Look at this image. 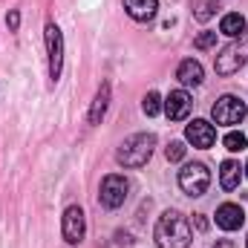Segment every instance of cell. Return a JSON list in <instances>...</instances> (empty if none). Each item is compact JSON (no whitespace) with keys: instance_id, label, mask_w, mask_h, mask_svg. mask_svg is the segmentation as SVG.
<instances>
[{"instance_id":"obj_26","label":"cell","mask_w":248,"mask_h":248,"mask_svg":"<svg viewBox=\"0 0 248 248\" xmlns=\"http://www.w3.org/2000/svg\"><path fill=\"white\" fill-rule=\"evenodd\" d=\"M246 243H248V240H246Z\"/></svg>"},{"instance_id":"obj_12","label":"cell","mask_w":248,"mask_h":248,"mask_svg":"<svg viewBox=\"0 0 248 248\" xmlns=\"http://www.w3.org/2000/svg\"><path fill=\"white\" fill-rule=\"evenodd\" d=\"M176 78H179L185 87H199V84H202V78H205L202 63L193 61V58H185V61L179 63V69H176Z\"/></svg>"},{"instance_id":"obj_15","label":"cell","mask_w":248,"mask_h":248,"mask_svg":"<svg viewBox=\"0 0 248 248\" xmlns=\"http://www.w3.org/2000/svg\"><path fill=\"white\" fill-rule=\"evenodd\" d=\"M240 170H243V168H240L234 159H225L222 168H219V185L225 187V190H237V187H240V176H243Z\"/></svg>"},{"instance_id":"obj_6","label":"cell","mask_w":248,"mask_h":248,"mask_svg":"<svg viewBox=\"0 0 248 248\" xmlns=\"http://www.w3.org/2000/svg\"><path fill=\"white\" fill-rule=\"evenodd\" d=\"M127 190H130V182H127L124 176H119V173H110V176H104V182H101L98 199H101L104 208H122L124 199H127Z\"/></svg>"},{"instance_id":"obj_7","label":"cell","mask_w":248,"mask_h":248,"mask_svg":"<svg viewBox=\"0 0 248 248\" xmlns=\"http://www.w3.org/2000/svg\"><path fill=\"white\" fill-rule=\"evenodd\" d=\"M44 35H46V55H49V78L58 81L61 66H63V35L52 20L46 23V32Z\"/></svg>"},{"instance_id":"obj_16","label":"cell","mask_w":248,"mask_h":248,"mask_svg":"<svg viewBox=\"0 0 248 248\" xmlns=\"http://www.w3.org/2000/svg\"><path fill=\"white\" fill-rule=\"evenodd\" d=\"M219 32H222V35H228V38L243 35V32H246V17H243V15H237V12L225 15V17L219 20Z\"/></svg>"},{"instance_id":"obj_25","label":"cell","mask_w":248,"mask_h":248,"mask_svg":"<svg viewBox=\"0 0 248 248\" xmlns=\"http://www.w3.org/2000/svg\"><path fill=\"white\" fill-rule=\"evenodd\" d=\"M246 176H248V165H246Z\"/></svg>"},{"instance_id":"obj_24","label":"cell","mask_w":248,"mask_h":248,"mask_svg":"<svg viewBox=\"0 0 248 248\" xmlns=\"http://www.w3.org/2000/svg\"><path fill=\"white\" fill-rule=\"evenodd\" d=\"M214 248H234V243H231V240H219Z\"/></svg>"},{"instance_id":"obj_5","label":"cell","mask_w":248,"mask_h":248,"mask_svg":"<svg viewBox=\"0 0 248 248\" xmlns=\"http://www.w3.org/2000/svg\"><path fill=\"white\" fill-rule=\"evenodd\" d=\"M211 116H214V122L217 124L231 127V124H240L243 119H246V104H243L237 95H222V98L214 104Z\"/></svg>"},{"instance_id":"obj_4","label":"cell","mask_w":248,"mask_h":248,"mask_svg":"<svg viewBox=\"0 0 248 248\" xmlns=\"http://www.w3.org/2000/svg\"><path fill=\"white\" fill-rule=\"evenodd\" d=\"M211 185V170L202 162H190L179 170V187L185 190L187 196H202Z\"/></svg>"},{"instance_id":"obj_20","label":"cell","mask_w":248,"mask_h":248,"mask_svg":"<svg viewBox=\"0 0 248 248\" xmlns=\"http://www.w3.org/2000/svg\"><path fill=\"white\" fill-rule=\"evenodd\" d=\"M214 44H217V32H202V35H196V41H193L196 49H211Z\"/></svg>"},{"instance_id":"obj_14","label":"cell","mask_w":248,"mask_h":248,"mask_svg":"<svg viewBox=\"0 0 248 248\" xmlns=\"http://www.w3.org/2000/svg\"><path fill=\"white\" fill-rule=\"evenodd\" d=\"M107 104H110V84L104 81V84L98 87V93H95L93 107H90V124H101L104 113H107Z\"/></svg>"},{"instance_id":"obj_18","label":"cell","mask_w":248,"mask_h":248,"mask_svg":"<svg viewBox=\"0 0 248 248\" xmlns=\"http://www.w3.org/2000/svg\"><path fill=\"white\" fill-rule=\"evenodd\" d=\"M141 110H144L147 116H159V110H162V95H159V93H147L144 101H141Z\"/></svg>"},{"instance_id":"obj_23","label":"cell","mask_w":248,"mask_h":248,"mask_svg":"<svg viewBox=\"0 0 248 248\" xmlns=\"http://www.w3.org/2000/svg\"><path fill=\"white\" fill-rule=\"evenodd\" d=\"M196 228H199V231H205V228H208V222H205V219H202V214H199V217H196Z\"/></svg>"},{"instance_id":"obj_21","label":"cell","mask_w":248,"mask_h":248,"mask_svg":"<svg viewBox=\"0 0 248 248\" xmlns=\"http://www.w3.org/2000/svg\"><path fill=\"white\" fill-rule=\"evenodd\" d=\"M214 9H219V6H217L214 0H211V3H205V6H202V9L196 12V20H208V17L214 15Z\"/></svg>"},{"instance_id":"obj_10","label":"cell","mask_w":248,"mask_h":248,"mask_svg":"<svg viewBox=\"0 0 248 248\" xmlns=\"http://www.w3.org/2000/svg\"><path fill=\"white\" fill-rule=\"evenodd\" d=\"M190 107H193V101H190V95H187L185 90H173V93L165 98V113H168L170 122H182V119H187Z\"/></svg>"},{"instance_id":"obj_9","label":"cell","mask_w":248,"mask_h":248,"mask_svg":"<svg viewBox=\"0 0 248 248\" xmlns=\"http://www.w3.org/2000/svg\"><path fill=\"white\" fill-rule=\"evenodd\" d=\"M185 139L193 147H202L205 150V147H211L217 141V130H214V124L205 122V119H193L185 130Z\"/></svg>"},{"instance_id":"obj_2","label":"cell","mask_w":248,"mask_h":248,"mask_svg":"<svg viewBox=\"0 0 248 248\" xmlns=\"http://www.w3.org/2000/svg\"><path fill=\"white\" fill-rule=\"evenodd\" d=\"M153 147H156V136L153 133H136V136L124 139V144L119 147L116 159L124 168H144L147 159L153 156Z\"/></svg>"},{"instance_id":"obj_19","label":"cell","mask_w":248,"mask_h":248,"mask_svg":"<svg viewBox=\"0 0 248 248\" xmlns=\"http://www.w3.org/2000/svg\"><path fill=\"white\" fill-rule=\"evenodd\" d=\"M185 144H182V141H170V144H168V150H165V156H168V162H182V159H185Z\"/></svg>"},{"instance_id":"obj_11","label":"cell","mask_w":248,"mask_h":248,"mask_svg":"<svg viewBox=\"0 0 248 248\" xmlns=\"http://www.w3.org/2000/svg\"><path fill=\"white\" fill-rule=\"evenodd\" d=\"M243 222H246V214H243V208H240V205L225 202V205H219V208H217V225H219L222 231H237Z\"/></svg>"},{"instance_id":"obj_13","label":"cell","mask_w":248,"mask_h":248,"mask_svg":"<svg viewBox=\"0 0 248 248\" xmlns=\"http://www.w3.org/2000/svg\"><path fill=\"white\" fill-rule=\"evenodd\" d=\"M124 9L133 20H150V17H156L159 0H124Z\"/></svg>"},{"instance_id":"obj_1","label":"cell","mask_w":248,"mask_h":248,"mask_svg":"<svg viewBox=\"0 0 248 248\" xmlns=\"http://www.w3.org/2000/svg\"><path fill=\"white\" fill-rule=\"evenodd\" d=\"M153 237H156V246L159 248H187L190 240H193L190 222H187L179 211H165L159 217V222H156Z\"/></svg>"},{"instance_id":"obj_17","label":"cell","mask_w":248,"mask_h":248,"mask_svg":"<svg viewBox=\"0 0 248 248\" xmlns=\"http://www.w3.org/2000/svg\"><path fill=\"white\" fill-rule=\"evenodd\" d=\"M222 144H225V150H231V153H240V150H246L248 147V136L246 133H228L225 139H222Z\"/></svg>"},{"instance_id":"obj_8","label":"cell","mask_w":248,"mask_h":248,"mask_svg":"<svg viewBox=\"0 0 248 248\" xmlns=\"http://www.w3.org/2000/svg\"><path fill=\"white\" fill-rule=\"evenodd\" d=\"M84 234H87V217L78 205H69L63 211V240L69 246H78L84 240Z\"/></svg>"},{"instance_id":"obj_22","label":"cell","mask_w":248,"mask_h":248,"mask_svg":"<svg viewBox=\"0 0 248 248\" xmlns=\"http://www.w3.org/2000/svg\"><path fill=\"white\" fill-rule=\"evenodd\" d=\"M6 26H9V32H17V26H20V12H9V15H6Z\"/></svg>"},{"instance_id":"obj_3","label":"cell","mask_w":248,"mask_h":248,"mask_svg":"<svg viewBox=\"0 0 248 248\" xmlns=\"http://www.w3.org/2000/svg\"><path fill=\"white\" fill-rule=\"evenodd\" d=\"M246 61H248V29L243 32L240 41H234L231 46H225V49L217 55L214 69H217V75H234V72H240V66Z\"/></svg>"}]
</instances>
